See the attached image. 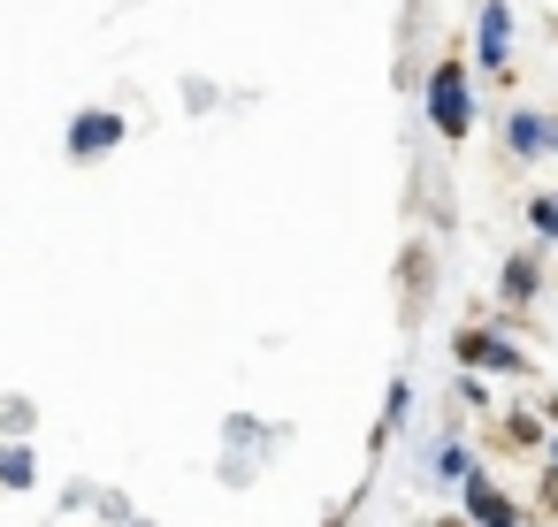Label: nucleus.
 Here are the masks:
<instances>
[{"label": "nucleus", "instance_id": "nucleus-1", "mask_svg": "<svg viewBox=\"0 0 558 527\" xmlns=\"http://www.w3.org/2000/svg\"><path fill=\"white\" fill-rule=\"evenodd\" d=\"M428 108H436V131H466V85H459V70H451V62L436 70V85H428Z\"/></svg>", "mask_w": 558, "mask_h": 527}, {"label": "nucleus", "instance_id": "nucleus-2", "mask_svg": "<svg viewBox=\"0 0 558 527\" xmlns=\"http://www.w3.org/2000/svg\"><path fill=\"white\" fill-rule=\"evenodd\" d=\"M474 519H482V527H512V504H505V497H489V489L474 481Z\"/></svg>", "mask_w": 558, "mask_h": 527}]
</instances>
